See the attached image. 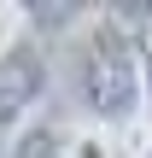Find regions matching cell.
<instances>
[{
  "label": "cell",
  "mask_w": 152,
  "mask_h": 158,
  "mask_svg": "<svg viewBox=\"0 0 152 158\" xmlns=\"http://www.w3.org/2000/svg\"><path fill=\"white\" fill-rule=\"evenodd\" d=\"M53 94V59L41 35H23L0 53V141H12L23 123H35V106Z\"/></svg>",
  "instance_id": "2"
},
{
  "label": "cell",
  "mask_w": 152,
  "mask_h": 158,
  "mask_svg": "<svg viewBox=\"0 0 152 158\" xmlns=\"http://www.w3.org/2000/svg\"><path fill=\"white\" fill-rule=\"evenodd\" d=\"M6 158H70V129L59 123H23L12 141H6Z\"/></svg>",
  "instance_id": "3"
},
{
  "label": "cell",
  "mask_w": 152,
  "mask_h": 158,
  "mask_svg": "<svg viewBox=\"0 0 152 158\" xmlns=\"http://www.w3.org/2000/svg\"><path fill=\"white\" fill-rule=\"evenodd\" d=\"M111 12L135 41V59H141V76H146V100H152V0H129V6H111Z\"/></svg>",
  "instance_id": "4"
},
{
  "label": "cell",
  "mask_w": 152,
  "mask_h": 158,
  "mask_svg": "<svg viewBox=\"0 0 152 158\" xmlns=\"http://www.w3.org/2000/svg\"><path fill=\"white\" fill-rule=\"evenodd\" d=\"M117 158H129V152H117Z\"/></svg>",
  "instance_id": "6"
},
{
  "label": "cell",
  "mask_w": 152,
  "mask_h": 158,
  "mask_svg": "<svg viewBox=\"0 0 152 158\" xmlns=\"http://www.w3.org/2000/svg\"><path fill=\"white\" fill-rule=\"evenodd\" d=\"M76 82H82V111L94 117V129H135L141 123L146 76H141L135 41L111 6H88V18L76 23Z\"/></svg>",
  "instance_id": "1"
},
{
  "label": "cell",
  "mask_w": 152,
  "mask_h": 158,
  "mask_svg": "<svg viewBox=\"0 0 152 158\" xmlns=\"http://www.w3.org/2000/svg\"><path fill=\"white\" fill-rule=\"evenodd\" d=\"M23 35H29V18H23V6H18V0H0V53H6V47H18Z\"/></svg>",
  "instance_id": "5"
}]
</instances>
